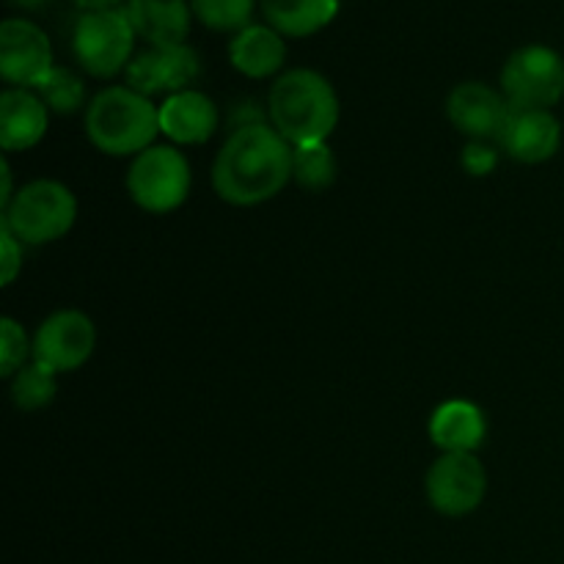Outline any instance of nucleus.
Instances as JSON below:
<instances>
[{"mask_svg": "<svg viewBox=\"0 0 564 564\" xmlns=\"http://www.w3.org/2000/svg\"><path fill=\"white\" fill-rule=\"evenodd\" d=\"M209 180L220 202L259 207L292 182V147L270 124L229 130Z\"/></svg>", "mask_w": 564, "mask_h": 564, "instance_id": "obj_1", "label": "nucleus"}, {"mask_svg": "<svg viewBox=\"0 0 564 564\" xmlns=\"http://www.w3.org/2000/svg\"><path fill=\"white\" fill-rule=\"evenodd\" d=\"M53 64V44L50 36L31 20L9 17L0 25V77L11 88H33L36 91Z\"/></svg>", "mask_w": 564, "mask_h": 564, "instance_id": "obj_10", "label": "nucleus"}, {"mask_svg": "<svg viewBox=\"0 0 564 564\" xmlns=\"http://www.w3.org/2000/svg\"><path fill=\"white\" fill-rule=\"evenodd\" d=\"M264 20L281 36H314L339 14V0H259Z\"/></svg>", "mask_w": 564, "mask_h": 564, "instance_id": "obj_19", "label": "nucleus"}, {"mask_svg": "<svg viewBox=\"0 0 564 564\" xmlns=\"http://www.w3.org/2000/svg\"><path fill=\"white\" fill-rule=\"evenodd\" d=\"M77 220V198L72 187L58 180H33L22 185L3 207L0 226L22 246H47L72 231Z\"/></svg>", "mask_w": 564, "mask_h": 564, "instance_id": "obj_4", "label": "nucleus"}, {"mask_svg": "<svg viewBox=\"0 0 564 564\" xmlns=\"http://www.w3.org/2000/svg\"><path fill=\"white\" fill-rule=\"evenodd\" d=\"M55 394H58V375L33 358L11 378V402L17 411H42L55 400Z\"/></svg>", "mask_w": 564, "mask_h": 564, "instance_id": "obj_21", "label": "nucleus"}, {"mask_svg": "<svg viewBox=\"0 0 564 564\" xmlns=\"http://www.w3.org/2000/svg\"><path fill=\"white\" fill-rule=\"evenodd\" d=\"M14 3L22 6V9H33V11H36V9H42V6L47 3V0H14Z\"/></svg>", "mask_w": 564, "mask_h": 564, "instance_id": "obj_29", "label": "nucleus"}, {"mask_svg": "<svg viewBox=\"0 0 564 564\" xmlns=\"http://www.w3.org/2000/svg\"><path fill=\"white\" fill-rule=\"evenodd\" d=\"M424 494L438 516L466 518L477 512L488 496V468L471 452L438 455L424 477Z\"/></svg>", "mask_w": 564, "mask_h": 564, "instance_id": "obj_8", "label": "nucleus"}, {"mask_svg": "<svg viewBox=\"0 0 564 564\" xmlns=\"http://www.w3.org/2000/svg\"><path fill=\"white\" fill-rule=\"evenodd\" d=\"M229 61L240 75L251 77V80H264L284 69L286 42L275 28L251 22L231 36Z\"/></svg>", "mask_w": 564, "mask_h": 564, "instance_id": "obj_17", "label": "nucleus"}, {"mask_svg": "<svg viewBox=\"0 0 564 564\" xmlns=\"http://www.w3.org/2000/svg\"><path fill=\"white\" fill-rule=\"evenodd\" d=\"M218 127V105L198 88L171 94L160 105V132L174 147H202L209 138H215Z\"/></svg>", "mask_w": 564, "mask_h": 564, "instance_id": "obj_14", "label": "nucleus"}, {"mask_svg": "<svg viewBox=\"0 0 564 564\" xmlns=\"http://www.w3.org/2000/svg\"><path fill=\"white\" fill-rule=\"evenodd\" d=\"M460 163L471 176H490L499 165V149L490 141H468L460 154Z\"/></svg>", "mask_w": 564, "mask_h": 564, "instance_id": "obj_25", "label": "nucleus"}, {"mask_svg": "<svg viewBox=\"0 0 564 564\" xmlns=\"http://www.w3.org/2000/svg\"><path fill=\"white\" fill-rule=\"evenodd\" d=\"M36 94L44 99L50 113L72 116L86 108V80L66 66H55L47 80L36 88Z\"/></svg>", "mask_w": 564, "mask_h": 564, "instance_id": "obj_22", "label": "nucleus"}, {"mask_svg": "<svg viewBox=\"0 0 564 564\" xmlns=\"http://www.w3.org/2000/svg\"><path fill=\"white\" fill-rule=\"evenodd\" d=\"M11 165H9V154H3V160H0V180H3V187H0V209L9 207V202L14 198V187H11Z\"/></svg>", "mask_w": 564, "mask_h": 564, "instance_id": "obj_27", "label": "nucleus"}, {"mask_svg": "<svg viewBox=\"0 0 564 564\" xmlns=\"http://www.w3.org/2000/svg\"><path fill=\"white\" fill-rule=\"evenodd\" d=\"M499 88L510 108L551 110L564 97V58L545 44L518 47L501 66Z\"/></svg>", "mask_w": 564, "mask_h": 564, "instance_id": "obj_7", "label": "nucleus"}, {"mask_svg": "<svg viewBox=\"0 0 564 564\" xmlns=\"http://www.w3.org/2000/svg\"><path fill=\"white\" fill-rule=\"evenodd\" d=\"M83 11H105V9H116L119 0H75Z\"/></svg>", "mask_w": 564, "mask_h": 564, "instance_id": "obj_28", "label": "nucleus"}, {"mask_svg": "<svg viewBox=\"0 0 564 564\" xmlns=\"http://www.w3.org/2000/svg\"><path fill=\"white\" fill-rule=\"evenodd\" d=\"M202 72L196 50L191 44H174V47H149L138 53L127 66V86L143 97H158V94L185 91Z\"/></svg>", "mask_w": 564, "mask_h": 564, "instance_id": "obj_11", "label": "nucleus"}, {"mask_svg": "<svg viewBox=\"0 0 564 564\" xmlns=\"http://www.w3.org/2000/svg\"><path fill=\"white\" fill-rule=\"evenodd\" d=\"M341 105L334 83L317 69H286L275 77L268 94L270 127L292 149L325 143L339 127Z\"/></svg>", "mask_w": 564, "mask_h": 564, "instance_id": "obj_2", "label": "nucleus"}, {"mask_svg": "<svg viewBox=\"0 0 564 564\" xmlns=\"http://www.w3.org/2000/svg\"><path fill=\"white\" fill-rule=\"evenodd\" d=\"M124 11L138 36L152 47L185 44L191 33L193 9L187 0H127Z\"/></svg>", "mask_w": 564, "mask_h": 564, "instance_id": "obj_18", "label": "nucleus"}, {"mask_svg": "<svg viewBox=\"0 0 564 564\" xmlns=\"http://www.w3.org/2000/svg\"><path fill=\"white\" fill-rule=\"evenodd\" d=\"M127 193L143 213L169 215L187 202L193 187L191 160L174 143H154L132 158L127 169Z\"/></svg>", "mask_w": 564, "mask_h": 564, "instance_id": "obj_5", "label": "nucleus"}, {"mask_svg": "<svg viewBox=\"0 0 564 564\" xmlns=\"http://www.w3.org/2000/svg\"><path fill=\"white\" fill-rule=\"evenodd\" d=\"M446 116L452 127L468 141H496L510 116V102L501 88L466 80L457 83L446 97Z\"/></svg>", "mask_w": 564, "mask_h": 564, "instance_id": "obj_12", "label": "nucleus"}, {"mask_svg": "<svg viewBox=\"0 0 564 564\" xmlns=\"http://www.w3.org/2000/svg\"><path fill=\"white\" fill-rule=\"evenodd\" d=\"M50 127V108L33 88H6L0 94V147L6 154L36 147Z\"/></svg>", "mask_w": 564, "mask_h": 564, "instance_id": "obj_15", "label": "nucleus"}, {"mask_svg": "<svg viewBox=\"0 0 564 564\" xmlns=\"http://www.w3.org/2000/svg\"><path fill=\"white\" fill-rule=\"evenodd\" d=\"M257 0H191L193 14L198 22L213 31H242L251 25V14Z\"/></svg>", "mask_w": 564, "mask_h": 564, "instance_id": "obj_23", "label": "nucleus"}, {"mask_svg": "<svg viewBox=\"0 0 564 564\" xmlns=\"http://www.w3.org/2000/svg\"><path fill=\"white\" fill-rule=\"evenodd\" d=\"M427 435L441 455H455V452L477 455L488 438V416L471 400H446L430 416Z\"/></svg>", "mask_w": 564, "mask_h": 564, "instance_id": "obj_16", "label": "nucleus"}, {"mask_svg": "<svg viewBox=\"0 0 564 564\" xmlns=\"http://www.w3.org/2000/svg\"><path fill=\"white\" fill-rule=\"evenodd\" d=\"M86 135L108 158H138L163 135L160 108L130 86L102 88L86 108Z\"/></svg>", "mask_w": 564, "mask_h": 564, "instance_id": "obj_3", "label": "nucleus"}, {"mask_svg": "<svg viewBox=\"0 0 564 564\" xmlns=\"http://www.w3.org/2000/svg\"><path fill=\"white\" fill-rule=\"evenodd\" d=\"M501 152L518 163L538 165L556 158L562 147V124L551 110L510 108L505 127L496 138Z\"/></svg>", "mask_w": 564, "mask_h": 564, "instance_id": "obj_13", "label": "nucleus"}, {"mask_svg": "<svg viewBox=\"0 0 564 564\" xmlns=\"http://www.w3.org/2000/svg\"><path fill=\"white\" fill-rule=\"evenodd\" d=\"M22 242L11 235L6 226H0V281L3 286H11L17 275L22 273Z\"/></svg>", "mask_w": 564, "mask_h": 564, "instance_id": "obj_26", "label": "nucleus"}, {"mask_svg": "<svg viewBox=\"0 0 564 564\" xmlns=\"http://www.w3.org/2000/svg\"><path fill=\"white\" fill-rule=\"evenodd\" d=\"M135 28L124 9L83 11L72 33V53L83 72L97 80H108L119 72H127L135 47Z\"/></svg>", "mask_w": 564, "mask_h": 564, "instance_id": "obj_6", "label": "nucleus"}, {"mask_svg": "<svg viewBox=\"0 0 564 564\" xmlns=\"http://www.w3.org/2000/svg\"><path fill=\"white\" fill-rule=\"evenodd\" d=\"M336 180V154L325 143H308V147L292 149V182L308 193H319L334 185Z\"/></svg>", "mask_w": 564, "mask_h": 564, "instance_id": "obj_20", "label": "nucleus"}, {"mask_svg": "<svg viewBox=\"0 0 564 564\" xmlns=\"http://www.w3.org/2000/svg\"><path fill=\"white\" fill-rule=\"evenodd\" d=\"M97 350V325L80 308H58L33 334V361L55 375L77 372Z\"/></svg>", "mask_w": 564, "mask_h": 564, "instance_id": "obj_9", "label": "nucleus"}, {"mask_svg": "<svg viewBox=\"0 0 564 564\" xmlns=\"http://www.w3.org/2000/svg\"><path fill=\"white\" fill-rule=\"evenodd\" d=\"M33 358V339H28L22 323L14 317L0 319V375L3 378H14L25 364Z\"/></svg>", "mask_w": 564, "mask_h": 564, "instance_id": "obj_24", "label": "nucleus"}]
</instances>
